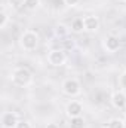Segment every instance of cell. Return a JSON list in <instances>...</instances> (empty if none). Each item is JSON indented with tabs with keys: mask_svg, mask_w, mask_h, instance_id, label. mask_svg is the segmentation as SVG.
<instances>
[{
	"mask_svg": "<svg viewBox=\"0 0 126 128\" xmlns=\"http://www.w3.org/2000/svg\"><path fill=\"white\" fill-rule=\"evenodd\" d=\"M10 79H12L13 85L21 86V88H25V86H28L33 82V74L27 67H16V68L12 70Z\"/></svg>",
	"mask_w": 126,
	"mask_h": 128,
	"instance_id": "cell-1",
	"label": "cell"
},
{
	"mask_svg": "<svg viewBox=\"0 0 126 128\" xmlns=\"http://www.w3.org/2000/svg\"><path fill=\"white\" fill-rule=\"evenodd\" d=\"M19 45L24 51L31 52L39 46V34L33 30H25L19 37Z\"/></svg>",
	"mask_w": 126,
	"mask_h": 128,
	"instance_id": "cell-2",
	"label": "cell"
},
{
	"mask_svg": "<svg viewBox=\"0 0 126 128\" xmlns=\"http://www.w3.org/2000/svg\"><path fill=\"white\" fill-rule=\"evenodd\" d=\"M63 92L68 97H76L82 92V85L76 78H67L63 82Z\"/></svg>",
	"mask_w": 126,
	"mask_h": 128,
	"instance_id": "cell-3",
	"label": "cell"
},
{
	"mask_svg": "<svg viewBox=\"0 0 126 128\" xmlns=\"http://www.w3.org/2000/svg\"><path fill=\"white\" fill-rule=\"evenodd\" d=\"M67 61V54L64 49H52L48 52V63L54 67H61Z\"/></svg>",
	"mask_w": 126,
	"mask_h": 128,
	"instance_id": "cell-4",
	"label": "cell"
},
{
	"mask_svg": "<svg viewBox=\"0 0 126 128\" xmlns=\"http://www.w3.org/2000/svg\"><path fill=\"white\" fill-rule=\"evenodd\" d=\"M104 49L108 52V54H114V52H117L119 49H120V45H122V42H120V39L117 37V36H113V34H110V36H107L105 39H104Z\"/></svg>",
	"mask_w": 126,
	"mask_h": 128,
	"instance_id": "cell-5",
	"label": "cell"
},
{
	"mask_svg": "<svg viewBox=\"0 0 126 128\" xmlns=\"http://www.w3.org/2000/svg\"><path fill=\"white\" fill-rule=\"evenodd\" d=\"M65 113H67V116L70 119L71 118H79L83 113V104L80 101H77V100H73L65 106Z\"/></svg>",
	"mask_w": 126,
	"mask_h": 128,
	"instance_id": "cell-6",
	"label": "cell"
},
{
	"mask_svg": "<svg viewBox=\"0 0 126 128\" xmlns=\"http://www.w3.org/2000/svg\"><path fill=\"white\" fill-rule=\"evenodd\" d=\"M19 122V118L15 112H4L0 118V124L3 128H15Z\"/></svg>",
	"mask_w": 126,
	"mask_h": 128,
	"instance_id": "cell-7",
	"label": "cell"
},
{
	"mask_svg": "<svg viewBox=\"0 0 126 128\" xmlns=\"http://www.w3.org/2000/svg\"><path fill=\"white\" fill-rule=\"evenodd\" d=\"M83 26L86 33H96L99 30V20L95 15H86L83 16Z\"/></svg>",
	"mask_w": 126,
	"mask_h": 128,
	"instance_id": "cell-8",
	"label": "cell"
},
{
	"mask_svg": "<svg viewBox=\"0 0 126 128\" xmlns=\"http://www.w3.org/2000/svg\"><path fill=\"white\" fill-rule=\"evenodd\" d=\"M111 104H113V107L114 109H117V110H125L126 107V94L123 91H114L113 94H111Z\"/></svg>",
	"mask_w": 126,
	"mask_h": 128,
	"instance_id": "cell-9",
	"label": "cell"
},
{
	"mask_svg": "<svg viewBox=\"0 0 126 128\" xmlns=\"http://www.w3.org/2000/svg\"><path fill=\"white\" fill-rule=\"evenodd\" d=\"M71 32H73V33H82V32H85L83 18H74V20L71 21Z\"/></svg>",
	"mask_w": 126,
	"mask_h": 128,
	"instance_id": "cell-10",
	"label": "cell"
},
{
	"mask_svg": "<svg viewBox=\"0 0 126 128\" xmlns=\"http://www.w3.org/2000/svg\"><path fill=\"white\" fill-rule=\"evenodd\" d=\"M70 128H86L85 119H83L82 116H79V118H71V119H70Z\"/></svg>",
	"mask_w": 126,
	"mask_h": 128,
	"instance_id": "cell-11",
	"label": "cell"
},
{
	"mask_svg": "<svg viewBox=\"0 0 126 128\" xmlns=\"http://www.w3.org/2000/svg\"><path fill=\"white\" fill-rule=\"evenodd\" d=\"M42 4V0H24V8L28 10H36Z\"/></svg>",
	"mask_w": 126,
	"mask_h": 128,
	"instance_id": "cell-12",
	"label": "cell"
},
{
	"mask_svg": "<svg viewBox=\"0 0 126 128\" xmlns=\"http://www.w3.org/2000/svg\"><path fill=\"white\" fill-rule=\"evenodd\" d=\"M68 34V28L64 26V24H58L57 27H55V36L57 37H60V39H63Z\"/></svg>",
	"mask_w": 126,
	"mask_h": 128,
	"instance_id": "cell-13",
	"label": "cell"
},
{
	"mask_svg": "<svg viewBox=\"0 0 126 128\" xmlns=\"http://www.w3.org/2000/svg\"><path fill=\"white\" fill-rule=\"evenodd\" d=\"M107 128H123V121L119 118H113L107 122Z\"/></svg>",
	"mask_w": 126,
	"mask_h": 128,
	"instance_id": "cell-14",
	"label": "cell"
},
{
	"mask_svg": "<svg viewBox=\"0 0 126 128\" xmlns=\"http://www.w3.org/2000/svg\"><path fill=\"white\" fill-rule=\"evenodd\" d=\"M7 22H9V15L4 9H1V12H0V28H4L7 26Z\"/></svg>",
	"mask_w": 126,
	"mask_h": 128,
	"instance_id": "cell-15",
	"label": "cell"
},
{
	"mask_svg": "<svg viewBox=\"0 0 126 128\" xmlns=\"http://www.w3.org/2000/svg\"><path fill=\"white\" fill-rule=\"evenodd\" d=\"M7 3H9V6L13 8V9H18V8H21V6H24V0H7Z\"/></svg>",
	"mask_w": 126,
	"mask_h": 128,
	"instance_id": "cell-16",
	"label": "cell"
},
{
	"mask_svg": "<svg viewBox=\"0 0 126 128\" xmlns=\"http://www.w3.org/2000/svg\"><path fill=\"white\" fill-rule=\"evenodd\" d=\"M119 85L122 90H126V72H123L120 76H119Z\"/></svg>",
	"mask_w": 126,
	"mask_h": 128,
	"instance_id": "cell-17",
	"label": "cell"
},
{
	"mask_svg": "<svg viewBox=\"0 0 126 128\" xmlns=\"http://www.w3.org/2000/svg\"><path fill=\"white\" fill-rule=\"evenodd\" d=\"M15 128H31V124H30L28 121H24V119H22V121L18 122V125Z\"/></svg>",
	"mask_w": 126,
	"mask_h": 128,
	"instance_id": "cell-18",
	"label": "cell"
},
{
	"mask_svg": "<svg viewBox=\"0 0 126 128\" xmlns=\"http://www.w3.org/2000/svg\"><path fill=\"white\" fill-rule=\"evenodd\" d=\"M79 2H80V0H64V3H65L67 6H71V8H73V6H77Z\"/></svg>",
	"mask_w": 126,
	"mask_h": 128,
	"instance_id": "cell-19",
	"label": "cell"
},
{
	"mask_svg": "<svg viewBox=\"0 0 126 128\" xmlns=\"http://www.w3.org/2000/svg\"><path fill=\"white\" fill-rule=\"evenodd\" d=\"M46 128H60V127H58V124H55V122H49V124L46 125Z\"/></svg>",
	"mask_w": 126,
	"mask_h": 128,
	"instance_id": "cell-20",
	"label": "cell"
},
{
	"mask_svg": "<svg viewBox=\"0 0 126 128\" xmlns=\"http://www.w3.org/2000/svg\"><path fill=\"white\" fill-rule=\"evenodd\" d=\"M123 128H126V119L123 121Z\"/></svg>",
	"mask_w": 126,
	"mask_h": 128,
	"instance_id": "cell-21",
	"label": "cell"
},
{
	"mask_svg": "<svg viewBox=\"0 0 126 128\" xmlns=\"http://www.w3.org/2000/svg\"><path fill=\"white\" fill-rule=\"evenodd\" d=\"M119 2H123V3H125V2H126V0H119Z\"/></svg>",
	"mask_w": 126,
	"mask_h": 128,
	"instance_id": "cell-22",
	"label": "cell"
},
{
	"mask_svg": "<svg viewBox=\"0 0 126 128\" xmlns=\"http://www.w3.org/2000/svg\"><path fill=\"white\" fill-rule=\"evenodd\" d=\"M125 116H126V107H125Z\"/></svg>",
	"mask_w": 126,
	"mask_h": 128,
	"instance_id": "cell-23",
	"label": "cell"
},
{
	"mask_svg": "<svg viewBox=\"0 0 126 128\" xmlns=\"http://www.w3.org/2000/svg\"><path fill=\"white\" fill-rule=\"evenodd\" d=\"M3 2H7V0H3Z\"/></svg>",
	"mask_w": 126,
	"mask_h": 128,
	"instance_id": "cell-24",
	"label": "cell"
}]
</instances>
